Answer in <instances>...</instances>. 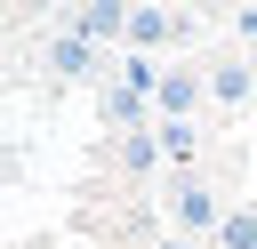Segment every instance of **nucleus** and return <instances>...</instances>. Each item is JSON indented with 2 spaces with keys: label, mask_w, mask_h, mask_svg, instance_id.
<instances>
[{
  "label": "nucleus",
  "mask_w": 257,
  "mask_h": 249,
  "mask_svg": "<svg viewBox=\"0 0 257 249\" xmlns=\"http://www.w3.org/2000/svg\"><path fill=\"white\" fill-rule=\"evenodd\" d=\"M161 80H169V72H161L153 56H128V64H120V88H128V96H161Z\"/></svg>",
  "instance_id": "nucleus-7"
},
{
  "label": "nucleus",
  "mask_w": 257,
  "mask_h": 249,
  "mask_svg": "<svg viewBox=\"0 0 257 249\" xmlns=\"http://www.w3.org/2000/svg\"><path fill=\"white\" fill-rule=\"evenodd\" d=\"M48 64H56V72H72V80H80V72H96V48H88V40H72V32H64V40H48Z\"/></svg>",
  "instance_id": "nucleus-6"
},
{
  "label": "nucleus",
  "mask_w": 257,
  "mask_h": 249,
  "mask_svg": "<svg viewBox=\"0 0 257 249\" xmlns=\"http://www.w3.org/2000/svg\"><path fill=\"white\" fill-rule=\"evenodd\" d=\"M185 32V16H169V8H128V48L145 56V48H161V40H177Z\"/></svg>",
  "instance_id": "nucleus-4"
},
{
  "label": "nucleus",
  "mask_w": 257,
  "mask_h": 249,
  "mask_svg": "<svg viewBox=\"0 0 257 249\" xmlns=\"http://www.w3.org/2000/svg\"><path fill=\"white\" fill-rule=\"evenodd\" d=\"M233 32H241V40H257V8H241V16H233Z\"/></svg>",
  "instance_id": "nucleus-12"
},
{
  "label": "nucleus",
  "mask_w": 257,
  "mask_h": 249,
  "mask_svg": "<svg viewBox=\"0 0 257 249\" xmlns=\"http://www.w3.org/2000/svg\"><path fill=\"white\" fill-rule=\"evenodd\" d=\"M72 40H88V48H104V40H128V8H112V0H96V8H72Z\"/></svg>",
  "instance_id": "nucleus-1"
},
{
  "label": "nucleus",
  "mask_w": 257,
  "mask_h": 249,
  "mask_svg": "<svg viewBox=\"0 0 257 249\" xmlns=\"http://www.w3.org/2000/svg\"><path fill=\"white\" fill-rule=\"evenodd\" d=\"M120 161H128V169H153V161H161V129H153V137H145V129L120 137Z\"/></svg>",
  "instance_id": "nucleus-9"
},
{
  "label": "nucleus",
  "mask_w": 257,
  "mask_h": 249,
  "mask_svg": "<svg viewBox=\"0 0 257 249\" xmlns=\"http://www.w3.org/2000/svg\"><path fill=\"white\" fill-rule=\"evenodd\" d=\"M249 88H257V64H241V56H217V64H209V96H217V104H241Z\"/></svg>",
  "instance_id": "nucleus-5"
},
{
  "label": "nucleus",
  "mask_w": 257,
  "mask_h": 249,
  "mask_svg": "<svg viewBox=\"0 0 257 249\" xmlns=\"http://www.w3.org/2000/svg\"><path fill=\"white\" fill-rule=\"evenodd\" d=\"M161 153L185 161V153H193V120H169V129H161Z\"/></svg>",
  "instance_id": "nucleus-10"
},
{
  "label": "nucleus",
  "mask_w": 257,
  "mask_h": 249,
  "mask_svg": "<svg viewBox=\"0 0 257 249\" xmlns=\"http://www.w3.org/2000/svg\"><path fill=\"white\" fill-rule=\"evenodd\" d=\"M217 241H225V249H257V217H225Z\"/></svg>",
  "instance_id": "nucleus-11"
},
{
  "label": "nucleus",
  "mask_w": 257,
  "mask_h": 249,
  "mask_svg": "<svg viewBox=\"0 0 257 249\" xmlns=\"http://www.w3.org/2000/svg\"><path fill=\"white\" fill-rule=\"evenodd\" d=\"M137 112H145V96H128V88L112 80V88H104V120H120V129L137 137Z\"/></svg>",
  "instance_id": "nucleus-8"
},
{
  "label": "nucleus",
  "mask_w": 257,
  "mask_h": 249,
  "mask_svg": "<svg viewBox=\"0 0 257 249\" xmlns=\"http://www.w3.org/2000/svg\"><path fill=\"white\" fill-rule=\"evenodd\" d=\"M201 96H209V72H169V80H161V96H153L161 129H169V120H185V112H193Z\"/></svg>",
  "instance_id": "nucleus-2"
},
{
  "label": "nucleus",
  "mask_w": 257,
  "mask_h": 249,
  "mask_svg": "<svg viewBox=\"0 0 257 249\" xmlns=\"http://www.w3.org/2000/svg\"><path fill=\"white\" fill-rule=\"evenodd\" d=\"M161 249H193V241H161Z\"/></svg>",
  "instance_id": "nucleus-13"
},
{
  "label": "nucleus",
  "mask_w": 257,
  "mask_h": 249,
  "mask_svg": "<svg viewBox=\"0 0 257 249\" xmlns=\"http://www.w3.org/2000/svg\"><path fill=\"white\" fill-rule=\"evenodd\" d=\"M169 209H177V225H193V233H201V225H217V233H225V217H217V193H209L201 177H177Z\"/></svg>",
  "instance_id": "nucleus-3"
}]
</instances>
